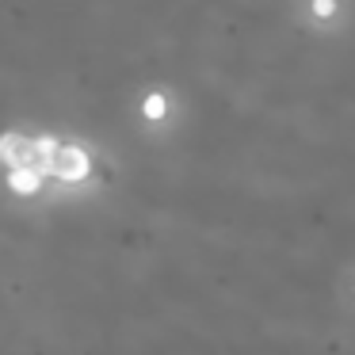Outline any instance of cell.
I'll list each match as a JSON object with an SVG mask.
<instances>
[{
    "label": "cell",
    "mask_w": 355,
    "mask_h": 355,
    "mask_svg": "<svg viewBox=\"0 0 355 355\" xmlns=\"http://www.w3.org/2000/svg\"><path fill=\"white\" fill-rule=\"evenodd\" d=\"M54 141L58 138H31V134H16V130H12V134L0 138V164H4L8 172L31 168V172H39V176H46Z\"/></svg>",
    "instance_id": "obj_1"
},
{
    "label": "cell",
    "mask_w": 355,
    "mask_h": 355,
    "mask_svg": "<svg viewBox=\"0 0 355 355\" xmlns=\"http://www.w3.org/2000/svg\"><path fill=\"white\" fill-rule=\"evenodd\" d=\"M88 168H92V161H88V153L77 146V141H54L46 176L62 180V184H80V180L88 176Z\"/></svg>",
    "instance_id": "obj_2"
},
{
    "label": "cell",
    "mask_w": 355,
    "mask_h": 355,
    "mask_svg": "<svg viewBox=\"0 0 355 355\" xmlns=\"http://www.w3.org/2000/svg\"><path fill=\"white\" fill-rule=\"evenodd\" d=\"M42 180H46V176H39V172H31V168L8 172V184H12V191H16V195H35L42 187Z\"/></svg>",
    "instance_id": "obj_3"
}]
</instances>
